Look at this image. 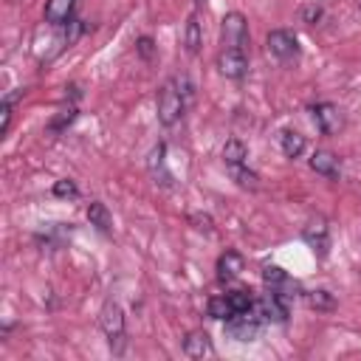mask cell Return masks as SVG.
I'll list each match as a JSON object with an SVG mask.
<instances>
[{"mask_svg": "<svg viewBox=\"0 0 361 361\" xmlns=\"http://www.w3.org/2000/svg\"><path fill=\"white\" fill-rule=\"evenodd\" d=\"M307 164H310V169H313L316 175H322V178H327V180H338V178H341L338 155L330 152V149H316Z\"/></svg>", "mask_w": 361, "mask_h": 361, "instance_id": "cell-11", "label": "cell"}, {"mask_svg": "<svg viewBox=\"0 0 361 361\" xmlns=\"http://www.w3.org/2000/svg\"><path fill=\"white\" fill-rule=\"evenodd\" d=\"M99 327L110 344L113 355H124L127 350V322H124V310L116 299H107L99 310Z\"/></svg>", "mask_w": 361, "mask_h": 361, "instance_id": "cell-1", "label": "cell"}, {"mask_svg": "<svg viewBox=\"0 0 361 361\" xmlns=\"http://www.w3.org/2000/svg\"><path fill=\"white\" fill-rule=\"evenodd\" d=\"M262 282L268 285V290H274V293H279L282 299H293V296H299L302 293V288H299V282L296 279H290L288 276V271L285 268H279V265H262Z\"/></svg>", "mask_w": 361, "mask_h": 361, "instance_id": "cell-7", "label": "cell"}, {"mask_svg": "<svg viewBox=\"0 0 361 361\" xmlns=\"http://www.w3.org/2000/svg\"><path fill=\"white\" fill-rule=\"evenodd\" d=\"M200 45H203V31H200L197 14L192 11V14L186 17V25H183V48H186L189 56H195V54L200 51Z\"/></svg>", "mask_w": 361, "mask_h": 361, "instance_id": "cell-17", "label": "cell"}, {"mask_svg": "<svg viewBox=\"0 0 361 361\" xmlns=\"http://www.w3.org/2000/svg\"><path fill=\"white\" fill-rule=\"evenodd\" d=\"M243 271H245V259H243L240 251L226 248V251L217 257V279H220V282H234Z\"/></svg>", "mask_w": 361, "mask_h": 361, "instance_id": "cell-12", "label": "cell"}, {"mask_svg": "<svg viewBox=\"0 0 361 361\" xmlns=\"http://www.w3.org/2000/svg\"><path fill=\"white\" fill-rule=\"evenodd\" d=\"M73 11H76V0H45V23L48 25H68L73 20Z\"/></svg>", "mask_w": 361, "mask_h": 361, "instance_id": "cell-14", "label": "cell"}, {"mask_svg": "<svg viewBox=\"0 0 361 361\" xmlns=\"http://www.w3.org/2000/svg\"><path fill=\"white\" fill-rule=\"evenodd\" d=\"M279 149H282V155L285 158H302V152L307 149V141H305V135L302 133H296V130H279Z\"/></svg>", "mask_w": 361, "mask_h": 361, "instance_id": "cell-16", "label": "cell"}, {"mask_svg": "<svg viewBox=\"0 0 361 361\" xmlns=\"http://www.w3.org/2000/svg\"><path fill=\"white\" fill-rule=\"evenodd\" d=\"M87 220H90V226H96L102 234H110V231H113V217H110V212H107V206H104L102 200H93V203L87 206Z\"/></svg>", "mask_w": 361, "mask_h": 361, "instance_id": "cell-19", "label": "cell"}, {"mask_svg": "<svg viewBox=\"0 0 361 361\" xmlns=\"http://www.w3.org/2000/svg\"><path fill=\"white\" fill-rule=\"evenodd\" d=\"M183 353L189 358H203V355H212L214 347H212V338L206 330H192L186 338H183Z\"/></svg>", "mask_w": 361, "mask_h": 361, "instance_id": "cell-15", "label": "cell"}, {"mask_svg": "<svg viewBox=\"0 0 361 361\" xmlns=\"http://www.w3.org/2000/svg\"><path fill=\"white\" fill-rule=\"evenodd\" d=\"M228 172H231V178L243 186V189H259V178H257V172H251V169H245V164L243 166H228Z\"/></svg>", "mask_w": 361, "mask_h": 361, "instance_id": "cell-23", "label": "cell"}, {"mask_svg": "<svg viewBox=\"0 0 361 361\" xmlns=\"http://www.w3.org/2000/svg\"><path fill=\"white\" fill-rule=\"evenodd\" d=\"M135 51H138V56L144 62H152V56H155V39L152 37H138L135 39Z\"/></svg>", "mask_w": 361, "mask_h": 361, "instance_id": "cell-26", "label": "cell"}, {"mask_svg": "<svg viewBox=\"0 0 361 361\" xmlns=\"http://www.w3.org/2000/svg\"><path fill=\"white\" fill-rule=\"evenodd\" d=\"M11 96H3V104H0V113H3V135L8 133V127H11Z\"/></svg>", "mask_w": 361, "mask_h": 361, "instance_id": "cell-29", "label": "cell"}, {"mask_svg": "<svg viewBox=\"0 0 361 361\" xmlns=\"http://www.w3.org/2000/svg\"><path fill=\"white\" fill-rule=\"evenodd\" d=\"M223 164L226 166H243V164H248V147L240 138H228L223 144Z\"/></svg>", "mask_w": 361, "mask_h": 361, "instance_id": "cell-18", "label": "cell"}, {"mask_svg": "<svg viewBox=\"0 0 361 361\" xmlns=\"http://www.w3.org/2000/svg\"><path fill=\"white\" fill-rule=\"evenodd\" d=\"M310 116H313V124L322 135H336L341 127H344V116L341 110L333 104V102H319L310 107Z\"/></svg>", "mask_w": 361, "mask_h": 361, "instance_id": "cell-8", "label": "cell"}, {"mask_svg": "<svg viewBox=\"0 0 361 361\" xmlns=\"http://www.w3.org/2000/svg\"><path fill=\"white\" fill-rule=\"evenodd\" d=\"M76 113H79V110H76V104L71 102L68 107H62V110H59V113H56V116L48 121V130H51V133H62V130H68V127L73 124Z\"/></svg>", "mask_w": 361, "mask_h": 361, "instance_id": "cell-22", "label": "cell"}, {"mask_svg": "<svg viewBox=\"0 0 361 361\" xmlns=\"http://www.w3.org/2000/svg\"><path fill=\"white\" fill-rule=\"evenodd\" d=\"M305 302H307V307H313V310H319V313L336 310V296H333L330 290H324V288L305 290Z\"/></svg>", "mask_w": 361, "mask_h": 361, "instance_id": "cell-20", "label": "cell"}, {"mask_svg": "<svg viewBox=\"0 0 361 361\" xmlns=\"http://www.w3.org/2000/svg\"><path fill=\"white\" fill-rule=\"evenodd\" d=\"M322 14H324V8H322L319 3H310V6H302V11H299V17H302V23H307V25H313V23H319V20H322Z\"/></svg>", "mask_w": 361, "mask_h": 361, "instance_id": "cell-27", "label": "cell"}, {"mask_svg": "<svg viewBox=\"0 0 361 361\" xmlns=\"http://www.w3.org/2000/svg\"><path fill=\"white\" fill-rule=\"evenodd\" d=\"M220 45L223 48H245L248 51V23L240 11H228L220 23Z\"/></svg>", "mask_w": 361, "mask_h": 361, "instance_id": "cell-6", "label": "cell"}, {"mask_svg": "<svg viewBox=\"0 0 361 361\" xmlns=\"http://www.w3.org/2000/svg\"><path fill=\"white\" fill-rule=\"evenodd\" d=\"M183 110H186V96L180 93V87L175 85V79L164 82L158 87V99H155V113H158V121L164 127H175L180 118H183Z\"/></svg>", "mask_w": 361, "mask_h": 361, "instance_id": "cell-2", "label": "cell"}, {"mask_svg": "<svg viewBox=\"0 0 361 361\" xmlns=\"http://www.w3.org/2000/svg\"><path fill=\"white\" fill-rule=\"evenodd\" d=\"M85 31H87V25H85L82 20H71V23L65 25V37H62V42H65V45H73Z\"/></svg>", "mask_w": 361, "mask_h": 361, "instance_id": "cell-25", "label": "cell"}, {"mask_svg": "<svg viewBox=\"0 0 361 361\" xmlns=\"http://www.w3.org/2000/svg\"><path fill=\"white\" fill-rule=\"evenodd\" d=\"M147 169H149V175L155 178V183H161V186H172V172L166 169V144L161 141V144H155L152 147V152H149V158H147Z\"/></svg>", "mask_w": 361, "mask_h": 361, "instance_id": "cell-13", "label": "cell"}, {"mask_svg": "<svg viewBox=\"0 0 361 361\" xmlns=\"http://www.w3.org/2000/svg\"><path fill=\"white\" fill-rule=\"evenodd\" d=\"M195 3H197V6H203V3H206V0H195Z\"/></svg>", "mask_w": 361, "mask_h": 361, "instance_id": "cell-30", "label": "cell"}, {"mask_svg": "<svg viewBox=\"0 0 361 361\" xmlns=\"http://www.w3.org/2000/svg\"><path fill=\"white\" fill-rule=\"evenodd\" d=\"M251 310L257 313V319L262 324H282V322H288V299H282L274 290H268L265 296H254V307Z\"/></svg>", "mask_w": 361, "mask_h": 361, "instance_id": "cell-5", "label": "cell"}, {"mask_svg": "<svg viewBox=\"0 0 361 361\" xmlns=\"http://www.w3.org/2000/svg\"><path fill=\"white\" fill-rule=\"evenodd\" d=\"M302 237H305V243H307L319 257L327 254V248H330V226H327V220H324L322 214H316V217L307 220V226L302 228Z\"/></svg>", "mask_w": 361, "mask_h": 361, "instance_id": "cell-10", "label": "cell"}, {"mask_svg": "<svg viewBox=\"0 0 361 361\" xmlns=\"http://www.w3.org/2000/svg\"><path fill=\"white\" fill-rule=\"evenodd\" d=\"M265 48L276 62H296L299 59V39L288 28H274L265 37Z\"/></svg>", "mask_w": 361, "mask_h": 361, "instance_id": "cell-4", "label": "cell"}, {"mask_svg": "<svg viewBox=\"0 0 361 361\" xmlns=\"http://www.w3.org/2000/svg\"><path fill=\"white\" fill-rule=\"evenodd\" d=\"M259 330H262V322L257 319L254 310H245V313H237L231 319L223 322V333L237 341V344H248V341H257L259 338Z\"/></svg>", "mask_w": 361, "mask_h": 361, "instance_id": "cell-3", "label": "cell"}, {"mask_svg": "<svg viewBox=\"0 0 361 361\" xmlns=\"http://www.w3.org/2000/svg\"><path fill=\"white\" fill-rule=\"evenodd\" d=\"M217 71L226 79H243L248 71V51L245 48H220L217 54Z\"/></svg>", "mask_w": 361, "mask_h": 361, "instance_id": "cell-9", "label": "cell"}, {"mask_svg": "<svg viewBox=\"0 0 361 361\" xmlns=\"http://www.w3.org/2000/svg\"><path fill=\"white\" fill-rule=\"evenodd\" d=\"M51 192H54V197H71V200H76V197H79V186H76L71 178H62V180H56Z\"/></svg>", "mask_w": 361, "mask_h": 361, "instance_id": "cell-24", "label": "cell"}, {"mask_svg": "<svg viewBox=\"0 0 361 361\" xmlns=\"http://www.w3.org/2000/svg\"><path fill=\"white\" fill-rule=\"evenodd\" d=\"M189 223H192L197 231H206V234L214 231V220H212L209 214H189Z\"/></svg>", "mask_w": 361, "mask_h": 361, "instance_id": "cell-28", "label": "cell"}, {"mask_svg": "<svg viewBox=\"0 0 361 361\" xmlns=\"http://www.w3.org/2000/svg\"><path fill=\"white\" fill-rule=\"evenodd\" d=\"M206 313H209L212 319H217V322H226V319L237 316V313H234V307H231L228 293H217V296H212V299H209V305H206Z\"/></svg>", "mask_w": 361, "mask_h": 361, "instance_id": "cell-21", "label": "cell"}]
</instances>
